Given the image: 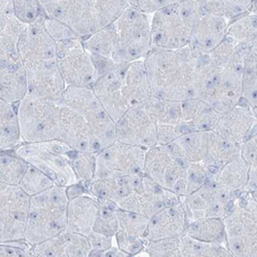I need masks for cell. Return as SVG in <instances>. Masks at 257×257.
Masks as SVG:
<instances>
[{
  "instance_id": "cell-24",
  "label": "cell",
  "mask_w": 257,
  "mask_h": 257,
  "mask_svg": "<svg viewBox=\"0 0 257 257\" xmlns=\"http://www.w3.org/2000/svg\"><path fill=\"white\" fill-rule=\"evenodd\" d=\"M229 22L223 17L204 13L192 29L188 48L200 54L211 53L226 38Z\"/></svg>"
},
{
  "instance_id": "cell-15",
  "label": "cell",
  "mask_w": 257,
  "mask_h": 257,
  "mask_svg": "<svg viewBox=\"0 0 257 257\" xmlns=\"http://www.w3.org/2000/svg\"><path fill=\"white\" fill-rule=\"evenodd\" d=\"M30 200L20 185L0 184V243L24 240Z\"/></svg>"
},
{
  "instance_id": "cell-50",
  "label": "cell",
  "mask_w": 257,
  "mask_h": 257,
  "mask_svg": "<svg viewBox=\"0 0 257 257\" xmlns=\"http://www.w3.org/2000/svg\"><path fill=\"white\" fill-rule=\"evenodd\" d=\"M14 9L15 15L27 25L45 14L39 0H14Z\"/></svg>"
},
{
  "instance_id": "cell-25",
  "label": "cell",
  "mask_w": 257,
  "mask_h": 257,
  "mask_svg": "<svg viewBox=\"0 0 257 257\" xmlns=\"http://www.w3.org/2000/svg\"><path fill=\"white\" fill-rule=\"evenodd\" d=\"M28 95L60 101L67 85L60 72L58 61L26 69Z\"/></svg>"
},
{
  "instance_id": "cell-2",
  "label": "cell",
  "mask_w": 257,
  "mask_h": 257,
  "mask_svg": "<svg viewBox=\"0 0 257 257\" xmlns=\"http://www.w3.org/2000/svg\"><path fill=\"white\" fill-rule=\"evenodd\" d=\"M249 49L250 46L237 44L226 37L209 53L218 69L204 101L220 114L232 109L243 99L244 63Z\"/></svg>"
},
{
  "instance_id": "cell-47",
  "label": "cell",
  "mask_w": 257,
  "mask_h": 257,
  "mask_svg": "<svg viewBox=\"0 0 257 257\" xmlns=\"http://www.w3.org/2000/svg\"><path fill=\"white\" fill-rule=\"evenodd\" d=\"M70 162L79 182L89 184L94 179L96 170V155L72 149L70 153Z\"/></svg>"
},
{
  "instance_id": "cell-13",
  "label": "cell",
  "mask_w": 257,
  "mask_h": 257,
  "mask_svg": "<svg viewBox=\"0 0 257 257\" xmlns=\"http://www.w3.org/2000/svg\"><path fill=\"white\" fill-rule=\"evenodd\" d=\"M187 165L168 144H157L147 149L144 174L162 187L184 197Z\"/></svg>"
},
{
  "instance_id": "cell-20",
  "label": "cell",
  "mask_w": 257,
  "mask_h": 257,
  "mask_svg": "<svg viewBox=\"0 0 257 257\" xmlns=\"http://www.w3.org/2000/svg\"><path fill=\"white\" fill-rule=\"evenodd\" d=\"M116 140L149 149L158 144V124L142 105L132 106L115 122Z\"/></svg>"
},
{
  "instance_id": "cell-6",
  "label": "cell",
  "mask_w": 257,
  "mask_h": 257,
  "mask_svg": "<svg viewBox=\"0 0 257 257\" xmlns=\"http://www.w3.org/2000/svg\"><path fill=\"white\" fill-rule=\"evenodd\" d=\"M223 221L231 255L257 257V201L247 190L234 198Z\"/></svg>"
},
{
  "instance_id": "cell-53",
  "label": "cell",
  "mask_w": 257,
  "mask_h": 257,
  "mask_svg": "<svg viewBox=\"0 0 257 257\" xmlns=\"http://www.w3.org/2000/svg\"><path fill=\"white\" fill-rule=\"evenodd\" d=\"M114 239L116 246L128 256H136L142 253L146 245V241L144 239L130 237V235H126L120 231H117Z\"/></svg>"
},
{
  "instance_id": "cell-31",
  "label": "cell",
  "mask_w": 257,
  "mask_h": 257,
  "mask_svg": "<svg viewBox=\"0 0 257 257\" xmlns=\"http://www.w3.org/2000/svg\"><path fill=\"white\" fill-rule=\"evenodd\" d=\"M141 175L123 176L116 178H102L93 179L88 185L90 194L97 199L119 202L126 197L138 184Z\"/></svg>"
},
{
  "instance_id": "cell-58",
  "label": "cell",
  "mask_w": 257,
  "mask_h": 257,
  "mask_svg": "<svg viewBox=\"0 0 257 257\" xmlns=\"http://www.w3.org/2000/svg\"><path fill=\"white\" fill-rule=\"evenodd\" d=\"M251 48L257 52V37H256V38H255V40L252 42Z\"/></svg>"
},
{
  "instance_id": "cell-39",
  "label": "cell",
  "mask_w": 257,
  "mask_h": 257,
  "mask_svg": "<svg viewBox=\"0 0 257 257\" xmlns=\"http://www.w3.org/2000/svg\"><path fill=\"white\" fill-rule=\"evenodd\" d=\"M29 164L18 155L11 152L0 154V184L20 185Z\"/></svg>"
},
{
  "instance_id": "cell-8",
  "label": "cell",
  "mask_w": 257,
  "mask_h": 257,
  "mask_svg": "<svg viewBox=\"0 0 257 257\" xmlns=\"http://www.w3.org/2000/svg\"><path fill=\"white\" fill-rule=\"evenodd\" d=\"M21 134L26 143L60 140L61 103L26 95L17 104Z\"/></svg>"
},
{
  "instance_id": "cell-49",
  "label": "cell",
  "mask_w": 257,
  "mask_h": 257,
  "mask_svg": "<svg viewBox=\"0 0 257 257\" xmlns=\"http://www.w3.org/2000/svg\"><path fill=\"white\" fill-rule=\"evenodd\" d=\"M212 172L209 168L202 164L190 163L186 168L185 175V192L184 197L190 195L191 192L196 191L203 186L209 178L212 176Z\"/></svg>"
},
{
  "instance_id": "cell-41",
  "label": "cell",
  "mask_w": 257,
  "mask_h": 257,
  "mask_svg": "<svg viewBox=\"0 0 257 257\" xmlns=\"http://www.w3.org/2000/svg\"><path fill=\"white\" fill-rule=\"evenodd\" d=\"M242 100L250 107L257 105V52L251 46L245 57Z\"/></svg>"
},
{
  "instance_id": "cell-26",
  "label": "cell",
  "mask_w": 257,
  "mask_h": 257,
  "mask_svg": "<svg viewBox=\"0 0 257 257\" xmlns=\"http://www.w3.org/2000/svg\"><path fill=\"white\" fill-rule=\"evenodd\" d=\"M220 113L200 98L181 101V118L178 125L181 134L214 130ZM181 135V136H182Z\"/></svg>"
},
{
  "instance_id": "cell-28",
  "label": "cell",
  "mask_w": 257,
  "mask_h": 257,
  "mask_svg": "<svg viewBox=\"0 0 257 257\" xmlns=\"http://www.w3.org/2000/svg\"><path fill=\"white\" fill-rule=\"evenodd\" d=\"M123 95L130 107L141 105L153 96L144 59L127 63L123 76Z\"/></svg>"
},
{
  "instance_id": "cell-54",
  "label": "cell",
  "mask_w": 257,
  "mask_h": 257,
  "mask_svg": "<svg viewBox=\"0 0 257 257\" xmlns=\"http://www.w3.org/2000/svg\"><path fill=\"white\" fill-rule=\"evenodd\" d=\"M128 6L145 14L153 15L169 6L183 2V0H127Z\"/></svg>"
},
{
  "instance_id": "cell-52",
  "label": "cell",
  "mask_w": 257,
  "mask_h": 257,
  "mask_svg": "<svg viewBox=\"0 0 257 257\" xmlns=\"http://www.w3.org/2000/svg\"><path fill=\"white\" fill-rule=\"evenodd\" d=\"M2 257H32L35 256L33 246L25 240H17L0 243Z\"/></svg>"
},
{
  "instance_id": "cell-56",
  "label": "cell",
  "mask_w": 257,
  "mask_h": 257,
  "mask_svg": "<svg viewBox=\"0 0 257 257\" xmlns=\"http://www.w3.org/2000/svg\"><path fill=\"white\" fill-rule=\"evenodd\" d=\"M107 256H113V257H116V256H118V257H128V255L125 253V252H123L122 250H120L117 246L116 247H114V246H112L110 249H108V250H106L105 252H103L102 253V256L101 257H107Z\"/></svg>"
},
{
  "instance_id": "cell-32",
  "label": "cell",
  "mask_w": 257,
  "mask_h": 257,
  "mask_svg": "<svg viewBox=\"0 0 257 257\" xmlns=\"http://www.w3.org/2000/svg\"><path fill=\"white\" fill-rule=\"evenodd\" d=\"M221 188L239 195L246 190L249 180V166L241 155L226 163L210 177Z\"/></svg>"
},
{
  "instance_id": "cell-51",
  "label": "cell",
  "mask_w": 257,
  "mask_h": 257,
  "mask_svg": "<svg viewBox=\"0 0 257 257\" xmlns=\"http://www.w3.org/2000/svg\"><path fill=\"white\" fill-rule=\"evenodd\" d=\"M44 25L48 33L52 36V38L57 42V44L63 40L81 38L68 25L61 22L59 20H56L47 16L46 14L44 16Z\"/></svg>"
},
{
  "instance_id": "cell-4",
  "label": "cell",
  "mask_w": 257,
  "mask_h": 257,
  "mask_svg": "<svg viewBox=\"0 0 257 257\" xmlns=\"http://www.w3.org/2000/svg\"><path fill=\"white\" fill-rule=\"evenodd\" d=\"M203 14L199 0H183L153 14V49L175 51L188 47L192 29Z\"/></svg>"
},
{
  "instance_id": "cell-33",
  "label": "cell",
  "mask_w": 257,
  "mask_h": 257,
  "mask_svg": "<svg viewBox=\"0 0 257 257\" xmlns=\"http://www.w3.org/2000/svg\"><path fill=\"white\" fill-rule=\"evenodd\" d=\"M22 143L17 105L0 99V151H14Z\"/></svg>"
},
{
  "instance_id": "cell-29",
  "label": "cell",
  "mask_w": 257,
  "mask_h": 257,
  "mask_svg": "<svg viewBox=\"0 0 257 257\" xmlns=\"http://www.w3.org/2000/svg\"><path fill=\"white\" fill-rule=\"evenodd\" d=\"M27 94L28 83L23 62L0 64V99L17 105Z\"/></svg>"
},
{
  "instance_id": "cell-11",
  "label": "cell",
  "mask_w": 257,
  "mask_h": 257,
  "mask_svg": "<svg viewBox=\"0 0 257 257\" xmlns=\"http://www.w3.org/2000/svg\"><path fill=\"white\" fill-rule=\"evenodd\" d=\"M93 58L97 68V78L92 90L116 122L130 108L123 95V76L127 63L96 56Z\"/></svg>"
},
{
  "instance_id": "cell-44",
  "label": "cell",
  "mask_w": 257,
  "mask_h": 257,
  "mask_svg": "<svg viewBox=\"0 0 257 257\" xmlns=\"http://www.w3.org/2000/svg\"><path fill=\"white\" fill-rule=\"evenodd\" d=\"M100 202V210L93 230L114 238L118 231V221L115 203L107 200L98 199Z\"/></svg>"
},
{
  "instance_id": "cell-22",
  "label": "cell",
  "mask_w": 257,
  "mask_h": 257,
  "mask_svg": "<svg viewBox=\"0 0 257 257\" xmlns=\"http://www.w3.org/2000/svg\"><path fill=\"white\" fill-rule=\"evenodd\" d=\"M214 131L228 142L242 146L257 132V117L243 100L232 109L221 113Z\"/></svg>"
},
{
  "instance_id": "cell-42",
  "label": "cell",
  "mask_w": 257,
  "mask_h": 257,
  "mask_svg": "<svg viewBox=\"0 0 257 257\" xmlns=\"http://www.w3.org/2000/svg\"><path fill=\"white\" fill-rule=\"evenodd\" d=\"M93 10L100 28L112 24L128 8L127 0H92Z\"/></svg>"
},
{
  "instance_id": "cell-37",
  "label": "cell",
  "mask_w": 257,
  "mask_h": 257,
  "mask_svg": "<svg viewBox=\"0 0 257 257\" xmlns=\"http://www.w3.org/2000/svg\"><path fill=\"white\" fill-rule=\"evenodd\" d=\"M254 0H199L205 14H213L231 21L251 11Z\"/></svg>"
},
{
  "instance_id": "cell-10",
  "label": "cell",
  "mask_w": 257,
  "mask_h": 257,
  "mask_svg": "<svg viewBox=\"0 0 257 257\" xmlns=\"http://www.w3.org/2000/svg\"><path fill=\"white\" fill-rule=\"evenodd\" d=\"M60 103L71 107L87 120L104 147L116 141L115 121L107 112L92 88L67 87Z\"/></svg>"
},
{
  "instance_id": "cell-27",
  "label": "cell",
  "mask_w": 257,
  "mask_h": 257,
  "mask_svg": "<svg viewBox=\"0 0 257 257\" xmlns=\"http://www.w3.org/2000/svg\"><path fill=\"white\" fill-rule=\"evenodd\" d=\"M100 202L90 194L70 199L67 207V229L88 235L93 231Z\"/></svg>"
},
{
  "instance_id": "cell-21",
  "label": "cell",
  "mask_w": 257,
  "mask_h": 257,
  "mask_svg": "<svg viewBox=\"0 0 257 257\" xmlns=\"http://www.w3.org/2000/svg\"><path fill=\"white\" fill-rule=\"evenodd\" d=\"M60 140L78 152L98 155L104 145L91 125L71 107L61 103Z\"/></svg>"
},
{
  "instance_id": "cell-38",
  "label": "cell",
  "mask_w": 257,
  "mask_h": 257,
  "mask_svg": "<svg viewBox=\"0 0 257 257\" xmlns=\"http://www.w3.org/2000/svg\"><path fill=\"white\" fill-rule=\"evenodd\" d=\"M182 257H231L226 246L205 242L183 234L180 237Z\"/></svg>"
},
{
  "instance_id": "cell-30",
  "label": "cell",
  "mask_w": 257,
  "mask_h": 257,
  "mask_svg": "<svg viewBox=\"0 0 257 257\" xmlns=\"http://www.w3.org/2000/svg\"><path fill=\"white\" fill-rule=\"evenodd\" d=\"M27 26L15 14L0 13V64L22 61L18 45Z\"/></svg>"
},
{
  "instance_id": "cell-36",
  "label": "cell",
  "mask_w": 257,
  "mask_h": 257,
  "mask_svg": "<svg viewBox=\"0 0 257 257\" xmlns=\"http://www.w3.org/2000/svg\"><path fill=\"white\" fill-rule=\"evenodd\" d=\"M82 44L91 55L113 60L116 46V31L114 24L112 23L87 37H83Z\"/></svg>"
},
{
  "instance_id": "cell-45",
  "label": "cell",
  "mask_w": 257,
  "mask_h": 257,
  "mask_svg": "<svg viewBox=\"0 0 257 257\" xmlns=\"http://www.w3.org/2000/svg\"><path fill=\"white\" fill-rule=\"evenodd\" d=\"M69 230L66 228L55 237L33 246V252L38 257H68Z\"/></svg>"
},
{
  "instance_id": "cell-48",
  "label": "cell",
  "mask_w": 257,
  "mask_h": 257,
  "mask_svg": "<svg viewBox=\"0 0 257 257\" xmlns=\"http://www.w3.org/2000/svg\"><path fill=\"white\" fill-rule=\"evenodd\" d=\"M143 252L152 257H182L180 237L148 241Z\"/></svg>"
},
{
  "instance_id": "cell-55",
  "label": "cell",
  "mask_w": 257,
  "mask_h": 257,
  "mask_svg": "<svg viewBox=\"0 0 257 257\" xmlns=\"http://www.w3.org/2000/svg\"><path fill=\"white\" fill-rule=\"evenodd\" d=\"M88 240L90 243V246L92 248L91 257H97V256H102V253L105 252L106 250L110 249L113 246V241L111 237H108V235L97 232V231H92L88 235Z\"/></svg>"
},
{
  "instance_id": "cell-46",
  "label": "cell",
  "mask_w": 257,
  "mask_h": 257,
  "mask_svg": "<svg viewBox=\"0 0 257 257\" xmlns=\"http://www.w3.org/2000/svg\"><path fill=\"white\" fill-rule=\"evenodd\" d=\"M54 185L56 184L47 174L32 165H29L22 181L20 183L21 188L30 197L39 195Z\"/></svg>"
},
{
  "instance_id": "cell-9",
  "label": "cell",
  "mask_w": 257,
  "mask_h": 257,
  "mask_svg": "<svg viewBox=\"0 0 257 257\" xmlns=\"http://www.w3.org/2000/svg\"><path fill=\"white\" fill-rule=\"evenodd\" d=\"M116 46L113 60L131 63L144 59L153 50L152 15L128 7L113 22Z\"/></svg>"
},
{
  "instance_id": "cell-17",
  "label": "cell",
  "mask_w": 257,
  "mask_h": 257,
  "mask_svg": "<svg viewBox=\"0 0 257 257\" xmlns=\"http://www.w3.org/2000/svg\"><path fill=\"white\" fill-rule=\"evenodd\" d=\"M47 16L59 20L81 38L100 30L92 0H39Z\"/></svg>"
},
{
  "instance_id": "cell-19",
  "label": "cell",
  "mask_w": 257,
  "mask_h": 257,
  "mask_svg": "<svg viewBox=\"0 0 257 257\" xmlns=\"http://www.w3.org/2000/svg\"><path fill=\"white\" fill-rule=\"evenodd\" d=\"M44 16L29 24L20 38L18 51L25 69L57 62V42L45 28Z\"/></svg>"
},
{
  "instance_id": "cell-3",
  "label": "cell",
  "mask_w": 257,
  "mask_h": 257,
  "mask_svg": "<svg viewBox=\"0 0 257 257\" xmlns=\"http://www.w3.org/2000/svg\"><path fill=\"white\" fill-rule=\"evenodd\" d=\"M68 202L66 188L59 185L31 197L24 240L34 246L65 230Z\"/></svg>"
},
{
  "instance_id": "cell-7",
  "label": "cell",
  "mask_w": 257,
  "mask_h": 257,
  "mask_svg": "<svg viewBox=\"0 0 257 257\" xmlns=\"http://www.w3.org/2000/svg\"><path fill=\"white\" fill-rule=\"evenodd\" d=\"M72 148L62 140L22 143L14 153L47 174L56 185L67 188L79 182L71 166Z\"/></svg>"
},
{
  "instance_id": "cell-1",
  "label": "cell",
  "mask_w": 257,
  "mask_h": 257,
  "mask_svg": "<svg viewBox=\"0 0 257 257\" xmlns=\"http://www.w3.org/2000/svg\"><path fill=\"white\" fill-rule=\"evenodd\" d=\"M204 54L186 47L153 49L144 58L153 96L174 101L198 98Z\"/></svg>"
},
{
  "instance_id": "cell-35",
  "label": "cell",
  "mask_w": 257,
  "mask_h": 257,
  "mask_svg": "<svg viewBox=\"0 0 257 257\" xmlns=\"http://www.w3.org/2000/svg\"><path fill=\"white\" fill-rule=\"evenodd\" d=\"M141 105L153 115L158 125H179L181 101L166 100L152 96Z\"/></svg>"
},
{
  "instance_id": "cell-23",
  "label": "cell",
  "mask_w": 257,
  "mask_h": 257,
  "mask_svg": "<svg viewBox=\"0 0 257 257\" xmlns=\"http://www.w3.org/2000/svg\"><path fill=\"white\" fill-rule=\"evenodd\" d=\"M188 223L181 201L166 206L149 218L144 240L147 243L148 241L181 237L186 232Z\"/></svg>"
},
{
  "instance_id": "cell-16",
  "label": "cell",
  "mask_w": 257,
  "mask_h": 257,
  "mask_svg": "<svg viewBox=\"0 0 257 257\" xmlns=\"http://www.w3.org/2000/svg\"><path fill=\"white\" fill-rule=\"evenodd\" d=\"M237 196L209 178L203 186L188 196L181 197L180 201L190 222L200 218H223Z\"/></svg>"
},
{
  "instance_id": "cell-18",
  "label": "cell",
  "mask_w": 257,
  "mask_h": 257,
  "mask_svg": "<svg viewBox=\"0 0 257 257\" xmlns=\"http://www.w3.org/2000/svg\"><path fill=\"white\" fill-rule=\"evenodd\" d=\"M179 202L180 197L162 187L143 173L133 191L117 202L116 206L151 218L166 206Z\"/></svg>"
},
{
  "instance_id": "cell-57",
  "label": "cell",
  "mask_w": 257,
  "mask_h": 257,
  "mask_svg": "<svg viewBox=\"0 0 257 257\" xmlns=\"http://www.w3.org/2000/svg\"><path fill=\"white\" fill-rule=\"evenodd\" d=\"M251 11L257 15V0H254V2H253V5H252V9H251Z\"/></svg>"
},
{
  "instance_id": "cell-5",
  "label": "cell",
  "mask_w": 257,
  "mask_h": 257,
  "mask_svg": "<svg viewBox=\"0 0 257 257\" xmlns=\"http://www.w3.org/2000/svg\"><path fill=\"white\" fill-rule=\"evenodd\" d=\"M168 145L186 164H202L213 174L241 155V146L228 142L214 130L186 133Z\"/></svg>"
},
{
  "instance_id": "cell-14",
  "label": "cell",
  "mask_w": 257,
  "mask_h": 257,
  "mask_svg": "<svg viewBox=\"0 0 257 257\" xmlns=\"http://www.w3.org/2000/svg\"><path fill=\"white\" fill-rule=\"evenodd\" d=\"M146 152L147 149L114 141L96 156L94 179L143 174Z\"/></svg>"
},
{
  "instance_id": "cell-12",
  "label": "cell",
  "mask_w": 257,
  "mask_h": 257,
  "mask_svg": "<svg viewBox=\"0 0 257 257\" xmlns=\"http://www.w3.org/2000/svg\"><path fill=\"white\" fill-rule=\"evenodd\" d=\"M57 61L67 87L92 88L97 78V68L93 56L83 47L82 38L58 42Z\"/></svg>"
},
{
  "instance_id": "cell-43",
  "label": "cell",
  "mask_w": 257,
  "mask_h": 257,
  "mask_svg": "<svg viewBox=\"0 0 257 257\" xmlns=\"http://www.w3.org/2000/svg\"><path fill=\"white\" fill-rule=\"evenodd\" d=\"M116 215L118 221V231L130 235V237L144 239L149 222L148 217L120 208H117Z\"/></svg>"
},
{
  "instance_id": "cell-40",
  "label": "cell",
  "mask_w": 257,
  "mask_h": 257,
  "mask_svg": "<svg viewBox=\"0 0 257 257\" xmlns=\"http://www.w3.org/2000/svg\"><path fill=\"white\" fill-rule=\"evenodd\" d=\"M227 37L237 44L251 46L257 37V15L250 11L231 20L228 25Z\"/></svg>"
},
{
  "instance_id": "cell-34",
  "label": "cell",
  "mask_w": 257,
  "mask_h": 257,
  "mask_svg": "<svg viewBox=\"0 0 257 257\" xmlns=\"http://www.w3.org/2000/svg\"><path fill=\"white\" fill-rule=\"evenodd\" d=\"M185 234L197 240L226 246V234L223 218L210 217L192 220L188 223Z\"/></svg>"
}]
</instances>
